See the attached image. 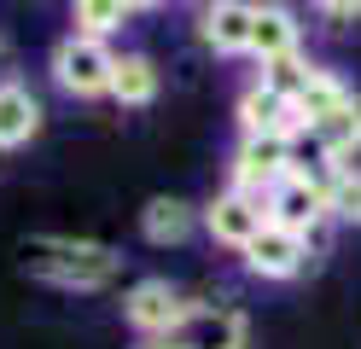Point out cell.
Instances as JSON below:
<instances>
[{
  "label": "cell",
  "mask_w": 361,
  "mask_h": 349,
  "mask_svg": "<svg viewBox=\"0 0 361 349\" xmlns=\"http://www.w3.org/2000/svg\"><path fill=\"white\" fill-rule=\"evenodd\" d=\"M140 349H180V343H175V338H146Z\"/></svg>",
  "instance_id": "cell-21"
},
{
  "label": "cell",
  "mask_w": 361,
  "mask_h": 349,
  "mask_svg": "<svg viewBox=\"0 0 361 349\" xmlns=\"http://www.w3.org/2000/svg\"><path fill=\"white\" fill-rule=\"evenodd\" d=\"M314 70H321L314 59H303V53H291V59H274V64H257V82H262L268 93H280V99L291 105V99H298V93L309 87V76H314Z\"/></svg>",
  "instance_id": "cell-18"
},
{
  "label": "cell",
  "mask_w": 361,
  "mask_h": 349,
  "mask_svg": "<svg viewBox=\"0 0 361 349\" xmlns=\"http://www.w3.org/2000/svg\"><path fill=\"white\" fill-rule=\"evenodd\" d=\"M303 53V23L291 0H257V23H251V59L257 64H274Z\"/></svg>",
  "instance_id": "cell-10"
},
{
  "label": "cell",
  "mask_w": 361,
  "mask_h": 349,
  "mask_svg": "<svg viewBox=\"0 0 361 349\" xmlns=\"http://www.w3.org/2000/svg\"><path fill=\"white\" fill-rule=\"evenodd\" d=\"M198 227L210 233V245H221V250L239 256V250L268 227V204H262V198H245V192L228 186V192H216L210 204H198Z\"/></svg>",
  "instance_id": "cell-7"
},
{
  "label": "cell",
  "mask_w": 361,
  "mask_h": 349,
  "mask_svg": "<svg viewBox=\"0 0 361 349\" xmlns=\"http://www.w3.org/2000/svg\"><path fill=\"white\" fill-rule=\"evenodd\" d=\"M251 23H257V0H210L198 12V41L216 59H251Z\"/></svg>",
  "instance_id": "cell-9"
},
{
  "label": "cell",
  "mask_w": 361,
  "mask_h": 349,
  "mask_svg": "<svg viewBox=\"0 0 361 349\" xmlns=\"http://www.w3.org/2000/svg\"><path fill=\"white\" fill-rule=\"evenodd\" d=\"M198 6H210V0H198Z\"/></svg>",
  "instance_id": "cell-22"
},
{
  "label": "cell",
  "mask_w": 361,
  "mask_h": 349,
  "mask_svg": "<svg viewBox=\"0 0 361 349\" xmlns=\"http://www.w3.org/2000/svg\"><path fill=\"white\" fill-rule=\"evenodd\" d=\"M128 18H134V12L123 6V0H71V30H76V35H94V41L123 35Z\"/></svg>",
  "instance_id": "cell-17"
},
{
  "label": "cell",
  "mask_w": 361,
  "mask_h": 349,
  "mask_svg": "<svg viewBox=\"0 0 361 349\" xmlns=\"http://www.w3.org/2000/svg\"><path fill=\"white\" fill-rule=\"evenodd\" d=\"M187 314H192L187 291H180L175 279H164V274L134 279V286L123 291V320H128V332H140V343L146 338H175Z\"/></svg>",
  "instance_id": "cell-5"
},
{
  "label": "cell",
  "mask_w": 361,
  "mask_h": 349,
  "mask_svg": "<svg viewBox=\"0 0 361 349\" xmlns=\"http://www.w3.org/2000/svg\"><path fill=\"white\" fill-rule=\"evenodd\" d=\"M123 6H128V12H157L164 0H123Z\"/></svg>",
  "instance_id": "cell-20"
},
{
  "label": "cell",
  "mask_w": 361,
  "mask_h": 349,
  "mask_svg": "<svg viewBox=\"0 0 361 349\" xmlns=\"http://www.w3.org/2000/svg\"><path fill=\"white\" fill-rule=\"evenodd\" d=\"M298 169V152H291V134H239V146L228 157V186L245 198H262Z\"/></svg>",
  "instance_id": "cell-3"
},
{
  "label": "cell",
  "mask_w": 361,
  "mask_h": 349,
  "mask_svg": "<svg viewBox=\"0 0 361 349\" xmlns=\"http://www.w3.org/2000/svg\"><path fill=\"white\" fill-rule=\"evenodd\" d=\"M128 256L117 245H99V239H71V233H35V239L18 245V268L41 286H59V291H105L111 279L123 274Z\"/></svg>",
  "instance_id": "cell-1"
},
{
  "label": "cell",
  "mask_w": 361,
  "mask_h": 349,
  "mask_svg": "<svg viewBox=\"0 0 361 349\" xmlns=\"http://www.w3.org/2000/svg\"><path fill=\"white\" fill-rule=\"evenodd\" d=\"M268 221L286 227V233H298V239H314V245H321V233L332 227V216H326V175L291 169L274 192H268Z\"/></svg>",
  "instance_id": "cell-4"
},
{
  "label": "cell",
  "mask_w": 361,
  "mask_h": 349,
  "mask_svg": "<svg viewBox=\"0 0 361 349\" xmlns=\"http://www.w3.org/2000/svg\"><path fill=\"white\" fill-rule=\"evenodd\" d=\"M111 41H94V35H59L53 53H47V76L64 99H111Z\"/></svg>",
  "instance_id": "cell-2"
},
{
  "label": "cell",
  "mask_w": 361,
  "mask_h": 349,
  "mask_svg": "<svg viewBox=\"0 0 361 349\" xmlns=\"http://www.w3.org/2000/svg\"><path fill=\"white\" fill-rule=\"evenodd\" d=\"M239 262H245L251 279H262V286H286V279H303L314 262H321V245H314V239H298V233H286V227L268 221L257 239L239 250Z\"/></svg>",
  "instance_id": "cell-6"
},
{
  "label": "cell",
  "mask_w": 361,
  "mask_h": 349,
  "mask_svg": "<svg viewBox=\"0 0 361 349\" xmlns=\"http://www.w3.org/2000/svg\"><path fill=\"white\" fill-rule=\"evenodd\" d=\"M140 233H146V245H187L198 233V204L175 198V192H157L140 209Z\"/></svg>",
  "instance_id": "cell-13"
},
{
  "label": "cell",
  "mask_w": 361,
  "mask_h": 349,
  "mask_svg": "<svg viewBox=\"0 0 361 349\" xmlns=\"http://www.w3.org/2000/svg\"><path fill=\"white\" fill-rule=\"evenodd\" d=\"M326 216L338 227H361V163L326 169Z\"/></svg>",
  "instance_id": "cell-16"
},
{
  "label": "cell",
  "mask_w": 361,
  "mask_h": 349,
  "mask_svg": "<svg viewBox=\"0 0 361 349\" xmlns=\"http://www.w3.org/2000/svg\"><path fill=\"white\" fill-rule=\"evenodd\" d=\"M41 123H47V111H41L35 87L6 76L0 82V152H24L30 140L41 134Z\"/></svg>",
  "instance_id": "cell-11"
},
{
  "label": "cell",
  "mask_w": 361,
  "mask_h": 349,
  "mask_svg": "<svg viewBox=\"0 0 361 349\" xmlns=\"http://www.w3.org/2000/svg\"><path fill=\"white\" fill-rule=\"evenodd\" d=\"M233 116H239V134H298V116H291V105L280 99V93H268L262 82H245Z\"/></svg>",
  "instance_id": "cell-14"
},
{
  "label": "cell",
  "mask_w": 361,
  "mask_h": 349,
  "mask_svg": "<svg viewBox=\"0 0 361 349\" xmlns=\"http://www.w3.org/2000/svg\"><path fill=\"white\" fill-rule=\"evenodd\" d=\"M157 93H164V70L146 53H117V64H111V99L123 111H146V105H157Z\"/></svg>",
  "instance_id": "cell-12"
},
{
  "label": "cell",
  "mask_w": 361,
  "mask_h": 349,
  "mask_svg": "<svg viewBox=\"0 0 361 349\" xmlns=\"http://www.w3.org/2000/svg\"><path fill=\"white\" fill-rule=\"evenodd\" d=\"M309 12L326 18V23H355L361 18V0H309Z\"/></svg>",
  "instance_id": "cell-19"
},
{
  "label": "cell",
  "mask_w": 361,
  "mask_h": 349,
  "mask_svg": "<svg viewBox=\"0 0 361 349\" xmlns=\"http://www.w3.org/2000/svg\"><path fill=\"white\" fill-rule=\"evenodd\" d=\"M180 349H251V320L233 302H192V314L175 332Z\"/></svg>",
  "instance_id": "cell-8"
},
{
  "label": "cell",
  "mask_w": 361,
  "mask_h": 349,
  "mask_svg": "<svg viewBox=\"0 0 361 349\" xmlns=\"http://www.w3.org/2000/svg\"><path fill=\"white\" fill-rule=\"evenodd\" d=\"M355 99V87L344 82V76H338V70H314V76H309V87L298 93V99H291V116H298V128H314V123H321V116H332V111H344Z\"/></svg>",
  "instance_id": "cell-15"
}]
</instances>
